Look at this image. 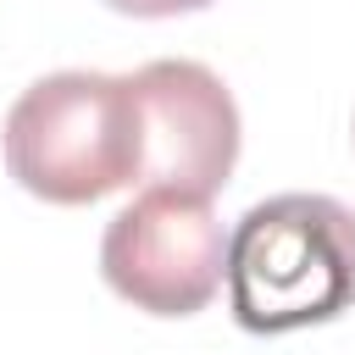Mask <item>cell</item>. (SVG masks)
<instances>
[{
  "instance_id": "cell-1",
  "label": "cell",
  "mask_w": 355,
  "mask_h": 355,
  "mask_svg": "<svg viewBox=\"0 0 355 355\" xmlns=\"http://www.w3.org/2000/svg\"><path fill=\"white\" fill-rule=\"evenodd\" d=\"M227 305L244 333H300L355 305V211L333 194H272L227 233Z\"/></svg>"
},
{
  "instance_id": "cell-4",
  "label": "cell",
  "mask_w": 355,
  "mask_h": 355,
  "mask_svg": "<svg viewBox=\"0 0 355 355\" xmlns=\"http://www.w3.org/2000/svg\"><path fill=\"white\" fill-rule=\"evenodd\" d=\"M128 78L139 94V133H144L139 183L211 200L239 161V105L222 89V78L183 55L150 61Z\"/></svg>"
},
{
  "instance_id": "cell-2",
  "label": "cell",
  "mask_w": 355,
  "mask_h": 355,
  "mask_svg": "<svg viewBox=\"0 0 355 355\" xmlns=\"http://www.w3.org/2000/svg\"><path fill=\"white\" fill-rule=\"evenodd\" d=\"M139 94L111 72H50L6 111V172L50 205H94L139 183Z\"/></svg>"
},
{
  "instance_id": "cell-5",
  "label": "cell",
  "mask_w": 355,
  "mask_h": 355,
  "mask_svg": "<svg viewBox=\"0 0 355 355\" xmlns=\"http://www.w3.org/2000/svg\"><path fill=\"white\" fill-rule=\"evenodd\" d=\"M111 11H128V17H178V11H200L211 0H105Z\"/></svg>"
},
{
  "instance_id": "cell-3",
  "label": "cell",
  "mask_w": 355,
  "mask_h": 355,
  "mask_svg": "<svg viewBox=\"0 0 355 355\" xmlns=\"http://www.w3.org/2000/svg\"><path fill=\"white\" fill-rule=\"evenodd\" d=\"M227 266V233L205 194L144 183L133 205L105 222L100 272L150 316H194L216 300Z\"/></svg>"
}]
</instances>
